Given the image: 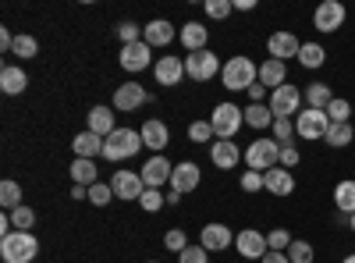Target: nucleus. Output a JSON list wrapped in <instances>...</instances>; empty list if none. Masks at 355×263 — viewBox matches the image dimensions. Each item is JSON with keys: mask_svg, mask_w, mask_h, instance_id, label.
<instances>
[{"mask_svg": "<svg viewBox=\"0 0 355 263\" xmlns=\"http://www.w3.org/2000/svg\"><path fill=\"white\" fill-rule=\"evenodd\" d=\"M71 182H75V185H85V189H93V185L100 182V171H96V164H93V160H82V157H75V164H71Z\"/></svg>", "mask_w": 355, "mask_h": 263, "instance_id": "28", "label": "nucleus"}, {"mask_svg": "<svg viewBox=\"0 0 355 263\" xmlns=\"http://www.w3.org/2000/svg\"><path fill=\"white\" fill-rule=\"evenodd\" d=\"M245 125L263 132V128H274V110L266 107V103H249L245 107Z\"/></svg>", "mask_w": 355, "mask_h": 263, "instance_id": "29", "label": "nucleus"}, {"mask_svg": "<svg viewBox=\"0 0 355 263\" xmlns=\"http://www.w3.org/2000/svg\"><path fill=\"white\" fill-rule=\"evenodd\" d=\"M295 135H299V132H295V118H274V139L281 146H291Z\"/></svg>", "mask_w": 355, "mask_h": 263, "instance_id": "37", "label": "nucleus"}, {"mask_svg": "<svg viewBox=\"0 0 355 263\" xmlns=\"http://www.w3.org/2000/svg\"><path fill=\"white\" fill-rule=\"evenodd\" d=\"M242 160L249 164V171H270L281 160V142L277 139H256V142H249Z\"/></svg>", "mask_w": 355, "mask_h": 263, "instance_id": "5", "label": "nucleus"}, {"mask_svg": "<svg viewBox=\"0 0 355 263\" xmlns=\"http://www.w3.org/2000/svg\"><path fill=\"white\" fill-rule=\"evenodd\" d=\"M0 207H4L8 214L21 207V185H18V182H11V178L0 182Z\"/></svg>", "mask_w": 355, "mask_h": 263, "instance_id": "32", "label": "nucleus"}, {"mask_svg": "<svg viewBox=\"0 0 355 263\" xmlns=\"http://www.w3.org/2000/svg\"><path fill=\"white\" fill-rule=\"evenodd\" d=\"M295 132H299L306 142H309V139H327V132H331L327 110H313V107H306L299 118H295Z\"/></svg>", "mask_w": 355, "mask_h": 263, "instance_id": "8", "label": "nucleus"}, {"mask_svg": "<svg viewBox=\"0 0 355 263\" xmlns=\"http://www.w3.org/2000/svg\"><path fill=\"white\" fill-rule=\"evenodd\" d=\"M178 263H210V253L202 246H189L185 253H178Z\"/></svg>", "mask_w": 355, "mask_h": 263, "instance_id": "47", "label": "nucleus"}, {"mask_svg": "<svg viewBox=\"0 0 355 263\" xmlns=\"http://www.w3.org/2000/svg\"><path fill=\"white\" fill-rule=\"evenodd\" d=\"M117 36H121L125 46H128V43H142V25H135V22H121V25H117Z\"/></svg>", "mask_w": 355, "mask_h": 263, "instance_id": "45", "label": "nucleus"}, {"mask_svg": "<svg viewBox=\"0 0 355 263\" xmlns=\"http://www.w3.org/2000/svg\"><path fill=\"white\" fill-rule=\"evenodd\" d=\"M210 125H214V135L217 139H234V135H239V128L245 125V110L239 103H217Z\"/></svg>", "mask_w": 355, "mask_h": 263, "instance_id": "4", "label": "nucleus"}, {"mask_svg": "<svg viewBox=\"0 0 355 263\" xmlns=\"http://www.w3.org/2000/svg\"><path fill=\"white\" fill-rule=\"evenodd\" d=\"M11 224H15V231H28V228L36 224V210H33V207H25V203H21L18 210H11Z\"/></svg>", "mask_w": 355, "mask_h": 263, "instance_id": "38", "label": "nucleus"}, {"mask_svg": "<svg viewBox=\"0 0 355 263\" xmlns=\"http://www.w3.org/2000/svg\"><path fill=\"white\" fill-rule=\"evenodd\" d=\"M334 207H338L345 217L355 214V182H352V178H345V182L334 185Z\"/></svg>", "mask_w": 355, "mask_h": 263, "instance_id": "30", "label": "nucleus"}, {"mask_svg": "<svg viewBox=\"0 0 355 263\" xmlns=\"http://www.w3.org/2000/svg\"><path fill=\"white\" fill-rule=\"evenodd\" d=\"M263 189L274 192V196H291V192H295V174L277 164V167H270V171H263Z\"/></svg>", "mask_w": 355, "mask_h": 263, "instance_id": "16", "label": "nucleus"}, {"mask_svg": "<svg viewBox=\"0 0 355 263\" xmlns=\"http://www.w3.org/2000/svg\"><path fill=\"white\" fill-rule=\"evenodd\" d=\"M220 82H224V90H231V93H249V85H256L259 82V65H252L249 57H231V61H224V68H220Z\"/></svg>", "mask_w": 355, "mask_h": 263, "instance_id": "1", "label": "nucleus"}, {"mask_svg": "<svg viewBox=\"0 0 355 263\" xmlns=\"http://www.w3.org/2000/svg\"><path fill=\"white\" fill-rule=\"evenodd\" d=\"M199 182H202V174H199V167L189 160V164H174V174H171V189L174 192H196L199 189Z\"/></svg>", "mask_w": 355, "mask_h": 263, "instance_id": "19", "label": "nucleus"}, {"mask_svg": "<svg viewBox=\"0 0 355 263\" xmlns=\"http://www.w3.org/2000/svg\"><path fill=\"white\" fill-rule=\"evenodd\" d=\"M174 25L167 22V18H157V22H150V25H142V40L150 43V46H167V43H174Z\"/></svg>", "mask_w": 355, "mask_h": 263, "instance_id": "23", "label": "nucleus"}, {"mask_svg": "<svg viewBox=\"0 0 355 263\" xmlns=\"http://www.w3.org/2000/svg\"><path fill=\"white\" fill-rule=\"evenodd\" d=\"M189 139L192 142H214L217 135H214V125L210 121H192L189 125Z\"/></svg>", "mask_w": 355, "mask_h": 263, "instance_id": "42", "label": "nucleus"}, {"mask_svg": "<svg viewBox=\"0 0 355 263\" xmlns=\"http://www.w3.org/2000/svg\"><path fill=\"white\" fill-rule=\"evenodd\" d=\"M0 50H15V36L8 33V28H0Z\"/></svg>", "mask_w": 355, "mask_h": 263, "instance_id": "51", "label": "nucleus"}, {"mask_svg": "<svg viewBox=\"0 0 355 263\" xmlns=\"http://www.w3.org/2000/svg\"><path fill=\"white\" fill-rule=\"evenodd\" d=\"M153 65V46L150 43H128V46H121V68L125 71H132V75H139L142 68H150Z\"/></svg>", "mask_w": 355, "mask_h": 263, "instance_id": "11", "label": "nucleus"}, {"mask_svg": "<svg viewBox=\"0 0 355 263\" xmlns=\"http://www.w3.org/2000/svg\"><path fill=\"white\" fill-rule=\"evenodd\" d=\"M110 189H114L117 199H142L146 182H142L139 171H117L114 178H110Z\"/></svg>", "mask_w": 355, "mask_h": 263, "instance_id": "13", "label": "nucleus"}, {"mask_svg": "<svg viewBox=\"0 0 355 263\" xmlns=\"http://www.w3.org/2000/svg\"><path fill=\"white\" fill-rule=\"evenodd\" d=\"M266 107L274 110V118H299L302 114V90L299 85H281V90L270 93V100H266Z\"/></svg>", "mask_w": 355, "mask_h": 263, "instance_id": "6", "label": "nucleus"}, {"mask_svg": "<svg viewBox=\"0 0 355 263\" xmlns=\"http://www.w3.org/2000/svg\"><path fill=\"white\" fill-rule=\"evenodd\" d=\"M231 11H234V4H231V0H206V15H210V18H217V22H224Z\"/></svg>", "mask_w": 355, "mask_h": 263, "instance_id": "46", "label": "nucleus"}, {"mask_svg": "<svg viewBox=\"0 0 355 263\" xmlns=\"http://www.w3.org/2000/svg\"><path fill=\"white\" fill-rule=\"evenodd\" d=\"M341 263H355V253H348V256H345V260H341Z\"/></svg>", "mask_w": 355, "mask_h": 263, "instance_id": "56", "label": "nucleus"}, {"mask_svg": "<svg viewBox=\"0 0 355 263\" xmlns=\"http://www.w3.org/2000/svg\"><path fill=\"white\" fill-rule=\"evenodd\" d=\"M142 103H150V93L139 82H125L114 90V110H139Z\"/></svg>", "mask_w": 355, "mask_h": 263, "instance_id": "14", "label": "nucleus"}, {"mask_svg": "<svg viewBox=\"0 0 355 263\" xmlns=\"http://www.w3.org/2000/svg\"><path fill=\"white\" fill-rule=\"evenodd\" d=\"M288 260H291V263H313V246H309L306 239H295V242L288 246Z\"/></svg>", "mask_w": 355, "mask_h": 263, "instance_id": "39", "label": "nucleus"}, {"mask_svg": "<svg viewBox=\"0 0 355 263\" xmlns=\"http://www.w3.org/2000/svg\"><path fill=\"white\" fill-rule=\"evenodd\" d=\"M40 253V242L33 231H11V235L0 239V256L4 263H33Z\"/></svg>", "mask_w": 355, "mask_h": 263, "instance_id": "2", "label": "nucleus"}, {"mask_svg": "<svg viewBox=\"0 0 355 263\" xmlns=\"http://www.w3.org/2000/svg\"><path fill=\"white\" fill-rule=\"evenodd\" d=\"M164 203H167V196H164L160 189H146V192H142V199H139V207H142L146 214H157V210L164 207Z\"/></svg>", "mask_w": 355, "mask_h": 263, "instance_id": "40", "label": "nucleus"}, {"mask_svg": "<svg viewBox=\"0 0 355 263\" xmlns=\"http://www.w3.org/2000/svg\"><path fill=\"white\" fill-rule=\"evenodd\" d=\"M153 75H157V82L160 85H178V82H182L185 78V61H182V57H160V61L153 65Z\"/></svg>", "mask_w": 355, "mask_h": 263, "instance_id": "20", "label": "nucleus"}, {"mask_svg": "<svg viewBox=\"0 0 355 263\" xmlns=\"http://www.w3.org/2000/svg\"><path fill=\"white\" fill-rule=\"evenodd\" d=\"M295 239L288 235L284 228H274L270 235H266V246H270V253H288V246H291Z\"/></svg>", "mask_w": 355, "mask_h": 263, "instance_id": "41", "label": "nucleus"}, {"mask_svg": "<svg viewBox=\"0 0 355 263\" xmlns=\"http://www.w3.org/2000/svg\"><path fill=\"white\" fill-rule=\"evenodd\" d=\"M71 199H89V189L85 185H71Z\"/></svg>", "mask_w": 355, "mask_h": 263, "instance_id": "54", "label": "nucleus"}, {"mask_svg": "<svg viewBox=\"0 0 355 263\" xmlns=\"http://www.w3.org/2000/svg\"><path fill=\"white\" fill-rule=\"evenodd\" d=\"M142 146H146V142H142V135H139L135 128H117L114 135L103 139V157H107L110 164H121V160L135 157Z\"/></svg>", "mask_w": 355, "mask_h": 263, "instance_id": "3", "label": "nucleus"}, {"mask_svg": "<svg viewBox=\"0 0 355 263\" xmlns=\"http://www.w3.org/2000/svg\"><path fill=\"white\" fill-rule=\"evenodd\" d=\"M277 164H281V167H288V171H291L295 164H299V150H295V142H291V146H281V160H277Z\"/></svg>", "mask_w": 355, "mask_h": 263, "instance_id": "49", "label": "nucleus"}, {"mask_svg": "<svg viewBox=\"0 0 355 263\" xmlns=\"http://www.w3.org/2000/svg\"><path fill=\"white\" fill-rule=\"evenodd\" d=\"M345 4H338V0H323V4L316 8V15H313V25L320 28L323 36H331V33H338V28L345 25Z\"/></svg>", "mask_w": 355, "mask_h": 263, "instance_id": "9", "label": "nucleus"}, {"mask_svg": "<svg viewBox=\"0 0 355 263\" xmlns=\"http://www.w3.org/2000/svg\"><path fill=\"white\" fill-rule=\"evenodd\" d=\"M348 228H352V231H355V214H352V217H348Z\"/></svg>", "mask_w": 355, "mask_h": 263, "instance_id": "57", "label": "nucleus"}, {"mask_svg": "<svg viewBox=\"0 0 355 263\" xmlns=\"http://www.w3.org/2000/svg\"><path fill=\"white\" fill-rule=\"evenodd\" d=\"M249 100H252V103H263V100H270V90H266L263 82H256V85H249Z\"/></svg>", "mask_w": 355, "mask_h": 263, "instance_id": "50", "label": "nucleus"}, {"mask_svg": "<svg viewBox=\"0 0 355 263\" xmlns=\"http://www.w3.org/2000/svg\"><path fill=\"white\" fill-rule=\"evenodd\" d=\"M231 4H234V11H252L256 0H231Z\"/></svg>", "mask_w": 355, "mask_h": 263, "instance_id": "53", "label": "nucleus"}, {"mask_svg": "<svg viewBox=\"0 0 355 263\" xmlns=\"http://www.w3.org/2000/svg\"><path fill=\"white\" fill-rule=\"evenodd\" d=\"M199 246L206 249V253H224L227 246H234V235H231V228L227 224H206L202 228V235H199Z\"/></svg>", "mask_w": 355, "mask_h": 263, "instance_id": "15", "label": "nucleus"}, {"mask_svg": "<svg viewBox=\"0 0 355 263\" xmlns=\"http://www.w3.org/2000/svg\"><path fill=\"white\" fill-rule=\"evenodd\" d=\"M327 118H331L334 125H348V118H352V103H348L345 96H334L331 107H327Z\"/></svg>", "mask_w": 355, "mask_h": 263, "instance_id": "35", "label": "nucleus"}, {"mask_svg": "<svg viewBox=\"0 0 355 263\" xmlns=\"http://www.w3.org/2000/svg\"><path fill=\"white\" fill-rule=\"evenodd\" d=\"M139 135H142V142L146 146H150V150H164V146L171 142V128L164 125V121H157V118H150V121H146L142 128H139Z\"/></svg>", "mask_w": 355, "mask_h": 263, "instance_id": "24", "label": "nucleus"}, {"mask_svg": "<svg viewBox=\"0 0 355 263\" xmlns=\"http://www.w3.org/2000/svg\"><path fill=\"white\" fill-rule=\"evenodd\" d=\"M150 263H157V260H150Z\"/></svg>", "mask_w": 355, "mask_h": 263, "instance_id": "58", "label": "nucleus"}, {"mask_svg": "<svg viewBox=\"0 0 355 263\" xmlns=\"http://www.w3.org/2000/svg\"><path fill=\"white\" fill-rule=\"evenodd\" d=\"M259 82L266 85V90H281V85L288 82V65L284 61H274V57H266V61L259 65Z\"/></svg>", "mask_w": 355, "mask_h": 263, "instance_id": "22", "label": "nucleus"}, {"mask_svg": "<svg viewBox=\"0 0 355 263\" xmlns=\"http://www.w3.org/2000/svg\"><path fill=\"white\" fill-rule=\"evenodd\" d=\"M331 100H334V93H331L327 82H313L306 90V107H313V110H327Z\"/></svg>", "mask_w": 355, "mask_h": 263, "instance_id": "31", "label": "nucleus"}, {"mask_svg": "<svg viewBox=\"0 0 355 263\" xmlns=\"http://www.w3.org/2000/svg\"><path fill=\"white\" fill-rule=\"evenodd\" d=\"M174 203H182V192H174V189H171V192H167V207H174Z\"/></svg>", "mask_w": 355, "mask_h": 263, "instance_id": "55", "label": "nucleus"}, {"mask_svg": "<svg viewBox=\"0 0 355 263\" xmlns=\"http://www.w3.org/2000/svg\"><path fill=\"white\" fill-rule=\"evenodd\" d=\"M266 50H270L274 61H288V57H299L302 43H299L295 33H274L270 40H266Z\"/></svg>", "mask_w": 355, "mask_h": 263, "instance_id": "18", "label": "nucleus"}, {"mask_svg": "<svg viewBox=\"0 0 355 263\" xmlns=\"http://www.w3.org/2000/svg\"><path fill=\"white\" fill-rule=\"evenodd\" d=\"M110 199H114V189L107 182H96L93 189H89V203H93V207H107Z\"/></svg>", "mask_w": 355, "mask_h": 263, "instance_id": "43", "label": "nucleus"}, {"mask_svg": "<svg viewBox=\"0 0 355 263\" xmlns=\"http://www.w3.org/2000/svg\"><path fill=\"white\" fill-rule=\"evenodd\" d=\"M71 150H75V157H82V160H96V157H103V139L96 135V132H78L75 139H71Z\"/></svg>", "mask_w": 355, "mask_h": 263, "instance_id": "21", "label": "nucleus"}, {"mask_svg": "<svg viewBox=\"0 0 355 263\" xmlns=\"http://www.w3.org/2000/svg\"><path fill=\"white\" fill-rule=\"evenodd\" d=\"M164 246H167L171 253H185V249H189V235H185L182 228H174V231H167V235H164Z\"/></svg>", "mask_w": 355, "mask_h": 263, "instance_id": "44", "label": "nucleus"}, {"mask_svg": "<svg viewBox=\"0 0 355 263\" xmlns=\"http://www.w3.org/2000/svg\"><path fill=\"white\" fill-rule=\"evenodd\" d=\"M259 263H291V260H288V253H266Z\"/></svg>", "mask_w": 355, "mask_h": 263, "instance_id": "52", "label": "nucleus"}, {"mask_svg": "<svg viewBox=\"0 0 355 263\" xmlns=\"http://www.w3.org/2000/svg\"><path fill=\"white\" fill-rule=\"evenodd\" d=\"M25 85H28V75L21 71V65H4L0 68V90H4L8 96L25 93Z\"/></svg>", "mask_w": 355, "mask_h": 263, "instance_id": "26", "label": "nucleus"}, {"mask_svg": "<svg viewBox=\"0 0 355 263\" xmlns=\"http://www.w3.org/2000/svg\"><path fill=\"white\" fill-rule=\"evenodd\" d=\"M220 68H224V65H220V57H217L214 50H199V53H189V57H185V75H189L192 82H210Z\"/></svg>", "mask_w": 355, "mask_h": 263, "instance_id": "7", "label": "nucleus"}, {"mask_svg": "<svg viewBox=\"0 0 355 263\" xmlns=\"http://www.w3.org/2000/svg\"><path fill=\"white\" fill-rule=\"evenodd\" d=\"M323 61H327V50H323L320 43H302V50H299L302 68H323Z\"/></svg>", "mask_w": 355, "mask_h": 263, "instance_id": "33", "label": "nucleus"}, {"mask_svg": "<svg viewBox=\"0 0 355 263\" xmlns=\"http://www.w3.org/2000/svg\"><path fill=\"white\" fill-rule=\"evenodd\" d=\"M352 139H355V128H352V125H334V121H331V132H327V139H323V142L334 146V150H345Z\"/></svg>", "mask_w": 355, "mask_h": 263, "instance_id": "34", "label": "nucleus"}, {"mask_svg": "<svg viewBox=\"0 0 355 263\" xmlns=\"http://www.w3.org/2000/svg\"><path fill=\"white\" fill-rule=\"evenodd\" d=\"M85 121H89V132H96L100 139H107V135L117 132V125H114V110H110V107H93V110L85 114Z\"/></svg>", "mask_w": 355, "mask_h": 263, "instance_id": "25", "label": "nucleus"}, {"mask_svg": "<svg viewBox=\"0 0 355 263\" xmlns=\"http://www.w3.org/2000/svg\"><path fill=\"white\" fill-rule=\"evenodd\" d=\"M242 153H245V150H239V142H231V139H217V142H210V160H214L220 171H231L234 164L242 160Z\"/></svg>", "mask_w": 355, "mask_h": 263, "instance_id": "17", "label": "nucleus"}, {"mask_svg": "<svg viewBox=\"0 0 355 263\" xmlns=\"http://www.w3.org/2000/svg\"><path fill=\"white\" fill-rule=\"evenodd\" d=\"M142 182H146V189H164V182H171V174H174V164L167 160V157H150L142 164Z\"/></svg>", "mask_w": 355, "mask_h": 263, "instance_id": "12", "label": "nucleus"}, {"mask_svg": "<svg viewBox=\"0 0 355 263\" xmlns=\"http://www.w3.org/2000/svg\"><path fill=\"white\" fill-rule=\"evenodd\" d=\"M234 249H239L245 260H263L266 253H270V246H266V235H263V231H256V228L239 231V235H234Z\"/></svg>", "mask_w": 355, "mask_h": 263, "instance_id": "10", "label": "nucleus"}, {"mask_svg": "<svg viewBox=\"0 0 355 263\" xmlns=\"http://www.w3.org/2000/svg\"><path fill=\"white\" fill-rule=\"evenodd\" d=\"M15 57H21V61H33V57L40 53V43H36V36H15V50H11Z\"/></svg>", "mask_w": 355, "mask_h": 263, "instance_id": "36", "label": "nucleus"}, {"mask_svg": "<svg viewBox=\"0 0 355 263\" xmlns=\"http://www.w3.org/2000/svg\"><path fill=\"white\" fill-rule=\"evenodd\" d=\"M178 40L189 46V53H199V50H206V40H210V33H206L202 22H189V25H182Z\"/></svg>", "mask_w": 355, "mask_h": 263, "instance_id": "27", "label": "nucleus"}, {"mask_svg": "<svg viewBox=\"0 0 355 263\" xmlns=\"http://www.w3.org/2000/svg\"><path fill=\"white\" fill-rule=\"evenodd\" d=\"M263 189V171H245L242 174V192H259Z\"/></svg>", "mask_w": 355, "mask_h": 263, "instance_id": "48", "label": "nucleus"}]
</instances>
